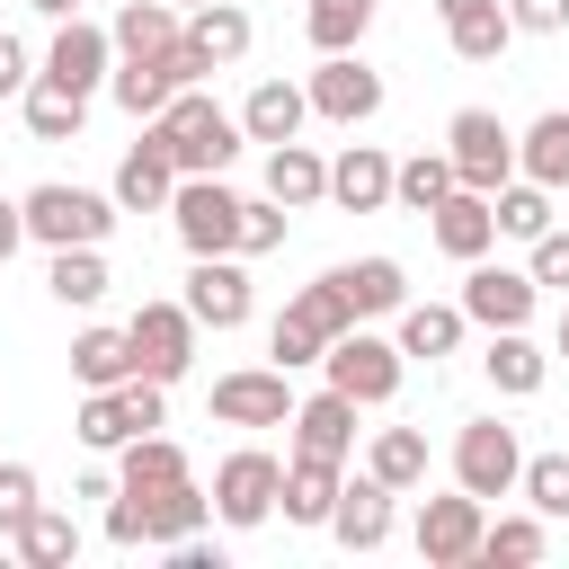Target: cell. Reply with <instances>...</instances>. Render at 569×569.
I'll use <instances>...</instances> for the list:
<instances>
[{
    "mask_svg": "<svg viewBox=\"0 0 569 569\" xmlns=\"http://www.w3.org/2000/svg\"><path fill=\"white\" fill-rule=\"evenodd\" d=\"M551 551V516L533 507V516H498L489 533H480V560H542Z\"/></svg>",
    "mask_w": 569,
    "mask_h": 569,
    "instance_id": "42",
    "label": "cell"
},
{
    "mask_svg": "<svg viewBox=\"0 0 569 569\" xmlns=\"http://www.w3.org/2000/svg\"><path fill=\"white\" fill-rule=\"evenodd\" d=\"M293 453H329V462L356 453V400H347L338 382L311 391V400H293Z\"/></svg>",
    "mask_w": 569,
    "mask_h": 569,
    "instance_id": "16",
    "label": "cell"
},
{
    "mask_svg": "<svg viewBox=\"0 0 569 569\" xmlns=\"http://www.w3.org/2000/svg\"><path fill=\"white\" fill-rule=\"evenodd\" d=\"M329 276H338V293L356 302V320H373V311H400V302H409L400 258H356V267H329Z\"/></svg>",
    "mask_w": 569,
    "mask_h": 569,
    "instance_id": "29",
    "label": "cell"
},
{
    "mask_svg": "<svg viewBox=\"0 0 569 569\" xmlns=\"http://www.w3.org/2000/svg\"><path fill=\"white\" fill-rule=\"evenodd\" d=\"M27 9H44V18H71V9H80V0H27Z\"/></svg>",
    "mask_w": 569,
    "mask_h": 569,
    "instance_id": "50",
    "label": "cell"
},
{
    "mask_svg": "<svg viewBox=\"0 0 569 569\" xmlns=\"http://www.w3.org/2000/svg\"><path fill=\"white\" fill-rule=\"evenodd\" d=\"M133 498H142V489H133ZM204 516H213V498H204L196 480H178V489H160V498H151V542L169 551V542L204 533Z\"/></svg>",
    "mask_w": 569,
    "mask_h": 569,
    "instance_id": "37",
    "label": "cell"
},
{
    "mask_svg": "<svg viewBox=\"0 0 569 569\" xmlns=\"http://www.w3.org/2000/svg\"><path fill=\"white\" fill-rule=\"evenodd\" d=\"M542 516H569V453H525V480H516Z\"/></svg>",
    "mask_w": 569,
    "mask_h": 569,
    "instance_id": "43",
    "label": "cell"
},
{
    "mask_svg": "<svg viewBox=\"0 0 569 569\" xmlns=\"http://www.w3.org/2000/svg\"><path fill=\"white\" fill-rule=\"evenodd\" d=\"M240 258H267V249H284V204L267 196V204H249L240 196V240H231Z\"/></svg>",
    "mask_w": 569,
    "mask_h": 569,
    "instance_id": "44",
    "label": "cell"
},
{
    "mask_svg": "<svg viewBox=\"0 0 569 569\" xmlns=\"http://www.w3.org/2000/svg\"><path fill=\"white\" fill-rule=\"evenodd\" d=\"M391 498H400V489H391V480H373V471H365V480H347V489H338V507H329V533H338L347 551H382V542H391Z\"/></svg>",
    "mask_w": 569,
    "mask_h": 569,
    "instance_id": "15",
    "label": "cell"
},
{
    "mask_svg": "<svg viewBox=\"0 0 569 569\" xmlns=\"http://www.w3.org/2000/svg\"><path fill=\"white\" fill-rule=\"evenodd\" d=\"M71 436L89 445V453H124L142 427H133V409H124V391H89L80 400V418H71Z\"/></svg>",
    "mask_w": 569,
    "mask_h": 569,
    "instance_id": "34",
    "label": "cell"
},
{
    "mask_svg": "<svg viewBox=\"0 0 569 569\" xmlns=\"http://www.w3.org/2000/svg\"><path fill=\"white\" fill-rule=\"evenodd\" d=\"M44 284H53V302L62 311H89V302H107V258L98 249H53V267H44Z\"/></svg>",
    "mask_w": 569,
    "mask_h": 569,
    "instance_id": "33",
    "label": "cell"
},
{
    "mask_svg": "<svg viewBox=\"0 0 569 569\" xmlns=\"http://www.w3.org/2000/svg\"><path fill=\"white\" fill-rule=\"evenodd\" d=\"M533 302H542L533 267H489V258H471V276H462V311H471L480 329H525Z\"/></svg>",
    "mask_w": 569,
    "mask_h": 569,
    "instance_id": "11",
    "label": "cell"
},
{
    "mask_svg": "<svg viewBox=\"0 0 569 569\" xmlns=\"http://www.w3.org/2000/svg\"><path fill=\"white\" fill-rule=\"evenodd\" d=\"M453 480H462L471 498H507V489L525 480V445H516V427H507V418H471V427L453 436Z\"/></svg>",
    "mask_w": 569,
    "mask_h": 569,
    "instance_id": "6",
    "label": "cell"
},
{
    "mask_svg": "<svg viewBox=\"0 0 569 569\" xmlns=\"http://www.w3.org/2000/svg\"><path fill=\"white\" fill-rule=\"evenodd\" d=\"M436 18H445V44H453L462 62H498L507 36H516L507 0H436Z\"/></svg>",
    "mask_w": 569,
    "mask_h": 569,
    "instance_id": "17",
    "label": "cell"
},
{
    "mask_svg": "<svg viewBox=\"0 0 569 569\" xmlns=\"http://www.w3.org/2000/svg\"><path fill=\"white\" fill-rule=\"evenodd\" d=\"M302 116H311V89H293V80H258V89H249V107H240V133L276 151V142H293V133H302Z\"/></svg>",
    "mask_w": 569,
    "mask_h": 569,
    "instance_id": "21",
    "label": "cell"
},
{
    "mask_svg": "<svg viewBox=\"0 0 569 569\" xmlns=\"http://www.w3.org/2000/svg\"><path fill=\"white\" fill-rule=\"evenodd\" d=\"M187 53H196L204 71H231V62L249 53V9H231V0H204V9L187 18Z\"/></svg>",
    "mask_w": 569,
    "mask_h": 569,
    "instance_id": "23",
    "label": "cell"
},
{
    "mask_svg": "<svg viewBox=\"0 0 569 569\" xmlns=\"http://www.w3.org/2000/svg\"><path fill=\"white\" fill-rule=\"evenodd\" d=\"M124 338H133V373H151V382H178L196 365V311L187 302H142L124 320Z\"/></svg>",
    "mask_w": 569,
    "mask_h": 569,
    "instance_id": "9",
    "label": "cell"
},
{
    "mask_svg": "<svg viewBox=\"0 0 569 569\" xmlns=\"http://www.w3.org/2000/svg\"><path fill=\"white\" fill-rule=\"evenodd\" d=\"M27 80H36V71H27V44L0 36V98H27Z\"/></svg>",
    "mask_w": 569,
    "mask_h": 569,
    "instance_id": "48",
    "label": "cell"
},
{
    "mask_svg": "<svg viewBox=\"0 0 569 569\" xmlns=\"http://www.w3.org/2000/svg\"><path fill=\"white\" fill-rule=\"evenodd\" d=\"M489 204H498V231H507V240H542V231H551V187H533V178L498 187Z\"/></svg>",
    "mask_w": 569,
    "mask_h": 569,
    "instance_id": "40",
    "label": "cell"
},
{
    "mask_svg": "<svg viewBox=\"0 0 569 569\" xmlns=\"http://www.w3.org/2000/svg\"><path fill=\"white\" fill-rule=\"evenodd\" d=\"M169 222H178L187 258H222V249L240 240V196H231L222 178H178V196H169Z\"/></svg>",
    "mask_w": 569,
    "mask_h": 569,
    "instance_id": "8",
    "label": "cell"
},
{
    "mask_svg": "<svg viewBox=\"0 0 569 569\" xmlns=\"http://www.w3.org/2000/svg\"><path fill=\"white\" fill-rule=\"evenodd\" d=\"M391 178H400V169H391L373 142H347V151L329 160V196H338L347 213H382V204H391Z\"/></svg>",
    "mask_w": 569,
    "mask_h": 569,
    "instance_id": "20",
    "label": "cell"
},
{
    "mask_svg": "<svg viewBox=\"0 0 569 569\" xmlns=\"http://www.w3.org/2000/svg\"><path fill=\"white\" fill-rule=\"evenodd\" d=\"M213 418L222 427H293V391H284V365H240L213 382Z\"/></svg>",
    "mask_w": 569,
    "mask_h": 569,
    "instance_id": "12",
    "label": "cell"
},
{
    "mask_svg": "<svg viewBox=\"0 0 569 569\" xmlns=\"http://www.w3.org/2000/svg\"><path fill=\"white\" fill-rule=\"evenodd\" d=\"M480 365H489V382H498L507 400H533V391L551 382V356H542L525 329H489V356H480Z\"/></svg>",
    "mask_w": 569,
    "mask_h": 569,
    "instance_id": "24",
    "label": "cell"
},
{
    "mask_svg": "<svg viewBox=\"0 0 569 569\" xmlns=\"http://www.w3.org/2000/svg\"><path fill=\"white\" fill-rule=\"evenodd\" d=\"M516 169L533 178V187H569V107H551V116H533L525 133H516Z\"/></svg>",
    "mask_w": 569,
    "mask_h": 569,
    "instance_id": "26",
    "label": "cell"
},
{
    "mask_svg": "<svg viewBox=\"0 0 569 569\" xmlns=\"http://www.w3.org/2000/svg\"><path fill=\"white\" fill-rule=\"evenodd\" d=\"M533 284H560L569 293V231H542L533 240Z\"/></svg>",
    "mask_w": 569,
    "mask_h": 569,
    "instance_id": "46",
    "label": "cell"
},
{
    "mask_svg": "<svg viewBox=\"0 0 569 569\" xmlns=\"http://www.w3.org/2000/svg\"><path fill=\"white\" fill-rule=\"evenodd\" d=\"M329 382L356 400V409H382L391 391H400V338H373V329H347V338H329Z\"/></svg>",
    "mask_w": 569,
    "mask_h": 569,
    "instance_id": "5",
    "label": "cell"
},
{
    "mask_svg": "<svg viewBox=\"0 0 569 569\" xmlns=\"http://www.w3.org/2000/svg\"><path fill=\"white\" fill-rule=\"evenodd\" d=\"M116 480L142 489V498H160V489H178V480H196V471H187V453H178L169 436H133L124 462H116Z\"/></svg>",
    "mask_w": 569,
    "mask_h": 569,
    "instance_id": "31",
    "label": "cell"
},
{
    "mask_svg": "<svg viewBox=\"0 0 569 569\" xmlns=\"http://www.w3.org/2000/svg\"><path fill=\"white\" fill-rule=\"evenodd\" d=\"M365 471L391 480V489H427V436H418V427H382L373 453H365Z\"/></svg>",
    "mask_w": 569,
    "mask_h": 569,
    "instance_id": "35",
    "label": "cell"
},
{
    "mask_svg": "<svg viewBox=\"0 0 569 569\" xmlns=\"http://www.w3.org/2000/svg\"><path fill=\"white\" fill-rule=\"evenodd\" d=\"M267 196H276L284 213L320 204V196H329V160H320L302 133H293V142H276V151H267Z\"/></svg>",
    "mask_w": 569,
    "mask_h": 569,
    "instance_id": "22",
    "label": "cell"
},
{
    "mask_svg": "<svg viewBox=\"0 0 569 569\" xmlns=\"http://www.w3.org/2000/svg\"><path fill=\"white\" fill-rule=\"evenodd\" d=\"M9 542H18V560H27V569H62V560L80 551V525H71L62 507H36V516H27Z\"/></svg>",
    "mask_w": 569,
    "mask_h": 569,
    "instance_id": "36",
    "label": "cell"
},
{
    "mask_svg": "<svg viewBox=\"0 0 569 569\" xmlns=\"http://www.w3.org/2000/svg\"><path fill=\"white\" fill-rule=\"evenodd\" d=\"M178 9H204V0H178Z\"/></svg>",
    "mask_w": 569,
    "mask_h": 569,
    "instance_id": "52",
    "label": "cell"
},
{
    "mask_svg": "<svg viewBox=\"0 0 569 569\" xmlns=\"http://www.w3.org/2000/svg\"><path fill=\"white\" fill-rule=\"evenodd\" d=\"M187 311H196V329H240V320H249V267H240V249L196 258V276H187Z\"/></svg>",
    "mask_w": 569,
    "mask_h": 569,
    "instance_id": "14",
    "label": "cell"
},
{
    "mask_svg": "<svg viewBox=\"0 0 569 569\" xmlns=\"http://www.w3.org/2000/svg\"><path fill=\"white\" fill-rule=\"evenodd\" d=\"M71 373H80V391L133 382V338H124V329H80V338H71Z\"/></svg>",
    "mask_w": 569,
    "mask_h": 569,
    "instance_id": "30",
    "label": "cell"
},
{
    "mask_svg": "<svg viewBox=\"0 0 569 569\" xmlns=\"http://www.w3.org/2000/svg\"><path fill=\"white\" fill-rule=\"evenodd\" d=\"M311 116H329V124H373L382 116V71H365L356 53H320V71H311Z\"/></svg>",
    "mask_w": 569,
    "mask_h": 569,
    "instance_id": "10",
    "label": "cell"
},
{
    "mask_svg": "<svg viewBox=\"0 0 569 569\" xmlns=\"http://www.w3.org/2000/svg\"><path fill=\"white\" fill-rule=\"evenodd\" d=\"M489 240H498V204H489L480 187H453V196L436 204V249L471 267V258H489Z\"/></svg>",
    "mask_w": 569,
    "mask_h": 569,
    "instance_id": "18",
    "label": "cell"
},
{
    "mask_svg": "<svg viewBox=\"0 0 569 569\" xmlns=\"http://www.w3.org/2000/svg\"><path fill=\"white\" fill-rule=\"evenodd\" d=\"M551 356H569V302H560V338H551Z\"/></svg>",
    "mask_w": 569,
    "mask_h": 569,
    "instance_id": "51",
    "label": "cell"
},
{
    "mask_svg": "<svg viewBox=\"0 0 569 569\" xmlns=\"http://www.w3.org/2000/svg\"><path fill=\"white\" fill-rule=\"evenodd\" d=\"M507 18H516L525 36H560V27H569V0H507Z\"/></svg>",
    "mask_w": 569,
    "mask_h": 569,
    "instance_id": "47",
    "label": "cell"
},
{
    "mask_svg": "<svg viewBox=\"0 0 569 569\" xmlns=\"http://www.w3.org/2000/svg\"><path fill=\"white\" fill-rule=\"evenodd\" d=\"M453 187H462V178H453V160H445V151H418V160H400V178H391V196H400L409 213H436Z\"/></svg>",
    "mask_w": 569,
    "mask_h": 569,
    "instance_id": "39",
    "label": "cell"
},
{
    "mask_svg": "<svg viewBox=\"0 0 569 569\" xmlns=\"http://www.w3.org/2000/svg\"><path fill=\"white\" fill-rule=\"evenodd\" d=\"M445 160H453V178H462V187L498 196V187L516 178V133H507L489 107H462V116L445 124Z\"/></svg>",
    "mask_w": 569,
    "mask_h": 569,
    "instance_id": "3",
    "label": "cell"
},
{
    "mask_svg": "<svg viewBox=\"0 0 569 569\" xmlns=\"http://www.w3.org/2000/svg\"><path fill=\"white\" fill-rule=\"evenodd\" d=\"M80 124H89V98H80V89L27 80V133H36V142H80Z\"/></svg>",
    "mask_w": 569,
    "mask_h": 569,
    "instance_id": "32",
    "label": "cell"
},
{
    "mask_svg": "<svg viewBox=\"0 0 569 569\" xmlns=\"http://www.w3.org/2000/svg\"><path fill=\"white\" fill-rule=\"evenodd\" d=\"M142 133L178 160V178H222V169H231V151H240V116H222L204 89H178Z\"/></svg>",
    "mask_w": 569,
    "mask_h": 569,
    "instance_id": "1",
    "label": "cell"
},
{
    "mask_svg": "<svg viewBox=\"0 0 569 569\" xmlns=\"http://www.w3.org/2000/svg\"><path fill=\"white\" fill-rule=\"evenodd\" d=\"M107 36H116V53L133 62V53H178V36H187V27H178V0H124Z\"/></svg>",
    "mask_w": 569,
    "mask_h": 569,
    "instance_id": "27",
    "label": "cell"
},
{
    "mask_svg": "<svg viewBox=\"0 0 569 569\" xmlns=\"http://www.w3.org/2000/svg\"><path fill=\"white\" fill-rule=\"evenodd\" d=\"M107 62H116V36L89 27L80 9H71V18L53 27V44H44V80H53V89H80V98L107 80Z\"/></svg>",
    "mask_w": 569,
    "mask_h": 569,
    "instance_id": "13",
    "label": "cell"
},
{
    "mask_svg": "<svg viewBox=\"0 0 569 569\" xmlns=\"http://www.w3.org/2000/svg\"><path fill=\"white\" fill-rule=\"evenodd\" d=\"M338 462L329 453H293L284 462V525H329V507H338Z\"/></svg>",
    "mask_w": 569,
    "mask_h": 569,
    "instance_id": "25",
    "label": "cell"
},
{
    "mask_svg": "<svg viewBox=\"0 0 569 569\" xmlns=\"http://www.w3.org/2000/svg\"><path fill=\"white\" fill-rule=\"evenodd\" d=\"M267 347H276V365L293 373V365H320V356H329V329H320L302 302H284V311H276V329H267Z\"/></svg>",
    "mask_w": 569,
    "mask_h": 569,
    "instance_id": "41",
    "label": "cell"
},
{
    "mask_svg": "<svg viewBox=\"0 0 569 569\" xmlns=\"http://www.w3.org/2000/svg\"><path fill=\"white\" fill-rule=\"evenodd\" d=\"M36 507H44L36 471H27V462H0V533H18V525H27Z\"/></svg>",
    "mask_w": 569,
    "mask_h": 569,
    "instance_id": "45",
    "label": "cell"
},
{
    "mask_svg": "<svg viewBox=\"0 0 569 569\" xmlns=\"http://www.w3.org/2000/svg\"><path fill=\"white\" fill-rule=\"evenodd\" d=\"M18 240H27V204H9V196H0V267L18 258Z\"/></svg>",
    "mask_w": 569,
    "mask_h": 569,
    "instance_id": "49",
    "label": "cell"
},
{
    "mask_svg": "<svg viewBox=\"0 0 569 569\" xmlns=\"http://www.w3.org/2000/svg\"><path fill=\"white\" fill-rule=\"evenodd\" d=\"M107 196H116L124 213H151V204H169V196H178V160H169V151L142 133V142L116 160V187H107Z\"/></svg>",
    "mask_w": 569,
    "mask_h": 569,
    "instance_id": "19",
    "label": "cell"
},
{
    "mask_svg": "<svg viewBox=\"0 0 569 569\" xmlns=\"http://www.w3.org/2000/svg\"><path fill=\"white\" fill-rule=\"evenodd\" d=\"M27 204V240H44V249H107V231H116V196H89V187H27L18 196Z\"/></svg>",
    "mask_w": 569,
    "mask_h": 569,
    "instance_id": "2",
    "label": "cell"
},
{
    "mask_svg": "<svg viewBox=\"0 0 569 569\" xmlns=\"http://www.w3.org/2000/svg\"><path fill=\"white\" fill-rule=\"evenodd\" d=\"M276 507H284V462L258 453V445H240V453L213 471V516H222L231 533H249V525H267Z\"/></svg>",
    "mask_w": 569,
    "mask_h": 569,
    "instance_id": "4",
    "label": "cell"
},
{
    "mask_svg": "<svg viewBox=\"0 0 569 569\" xmlns=\"http://www.w3.org/2000/svg\"><path fill=\"white\" fill-rule=\"evenodd\" d=\"M302 27H311V44H320V53H356V44H365V27H373V0H311V9H302Z\"/></svg>",
    "mask_w": 569,
    "mask_h": 569,
    "instance_id": "38",
    "label": "cell"
},
{
    "mask_svg": "<svg viewBox=\"0 0 569 569\" xmlns=\"http://www.w3.org/2000/svg\"><path fill=\"white\" fill-rule=\"evenodd\" d=\"M462 329H471V311L462 302H400V356H453L462 347Z\"/></svg>",
    "mask_w": 569,
    "mask_h": 569,
    "instance_id": "28",
    "label": "cell"
},
{
    "mask_svg": "<svg viewBox=\"0 0 569 569\" xmlns=\"http://www.w3.org/2000/svg\"><path fill=\"white\" fill-rule=\"evenodd\" d=\"M480 533H489V516H480V498L453 480L445 498H418V560L427 569H462V560H480Z\"/></svg>",
    "mask_w": 569,
    "mask_h": 569,
    "instance_id": "7",
    "label": "cell"
}]
</instances>
